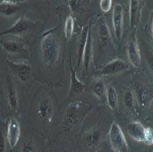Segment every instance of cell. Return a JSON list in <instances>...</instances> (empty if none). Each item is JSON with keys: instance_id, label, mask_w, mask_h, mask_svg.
I'll use <instances>...</instances> for the list:
<instances>
[{"instance_id": "obj_24", "label": "cell", "mask_w": 153, "mask_h": 152, "mask_svg": "<svg viewBox=\"0 0 153 152\" xmlns=\"http://www.w3.org/2000/svg\"><path fill=\"white\" fill-rule=\"evenodd\" d=\"M118 93L116 88L111 84L108 83L107 87V97H105V105L115 116L118 113Z\"/></svg>"}, {"instance_id": "obj_27", "label": "cell", "mask_w": 153, "mask_h": 152, "mask_svg": "<svg viewBox=\"0 0 153 152\" xmlns=\"http://www.w3.org/2000/svg\"><path fill=\"white\" fill-rule=\"evenodd\" d=\"M98 5H100V9L102 10V13H108V11L113 7V1L111 0H100L98 1Z\"/></svg>"}, {"instance_id": "obj_25", "label": "cell", "mask_w": 153, "mask_h": 152, "mask_svg": "<svg viewBox=\"0 0 153 152\" xmlns=\"http://www.w3.org/2000/svg\"><path fill=\"white\" fill-rule=\"evenodd\" d=\"M7 63H8V60H7L6 55H5L4 51L2 50V48L0 47V90L2 88V85H3L6 74L8 73Z\"/></svg>"}, {"instance_id": "obj_12", "label": "cell", "mask_w": 153, "mask_h": 152, "mask_svg": "<svg viewBox=\"0 0 153 152\" xmlns=\"http://www.w3.org/2000/svg\"><path fill=\"white\" fill-rule=\"evenodd\" d=\"M7 66H8V72L16 79V81L22 87L23 91L27 92L30 90L37 80L33 75V71L30 61H8Z\"/></svg>"}, {"instance_id": "obj_17", "label": "cell", "mask_w": 153, "mask_h": 152, "mask_svg": "<svg viewBox=\"0 0 153 152\" xmlns=\"http://www.w3.org/2000/svg\"><path fill=\"white\" fill-rule=\"evenodd\" d=\"M27 8L23 0H0V17L13 24L17 19L25 14Z\"/></svg>"}, {"instance_id": "obj_11", "label": "cell", "mask_w": 153, "mask_h": 152, "mask_svg": "<svg viewBox=\"0 0 153 152\" xmlns=\"http://www.w3.org/2000/svg\"><path fill=\"white\" fill-rule=\"evenodd\" d=\"M0 47L4 51L8 61H30V49L19 39L11 37V36L1 37L0 38Z\"/></svg>"}, {"instance_id": "obj_14", "label": "cell", "mask_w": 153, "mask_h": 152, "mask_svg": "<svg viewBox=\"0 0 153 152\" xmlns=\"http://www.w3.org/2000/svg\"><path fill=\"white\" fill-rule=\"evenodd\" d=\"M126 133L127 136L134 142L140 144V145L152 147L153 144V130L152 127L144 126L139 121H129L126 122Z\"/></svg>"}, {"instance_id": "obj_6", "label": "cell", "mask_w": 153, "mask_h": 152, "mask_svg": "<svg viewBox=\"0 0 153 152\" xmlns=\"http://www.w3.org/2000/svg\"><path fill=\"white\" fill-rule=\"evenodd\" d=\"M127 81L136 99L138 121L142 124L151 123L153 104L152 82L141 71L130 73L127 76Z\"/></svg>"}, {"instance_id": "obj_26", "label": "cell", "mask_w": 153, "mask_h": 152, "mask_svg": "<svg viewBox=\"0 0 153 152\" xmlns=\"http://www.w3.org/2000/svg\"><path fill=\"white\" fill-rule=\"evenodd\" d=\"M0 152H11V148L6 138L4 121H0Z\"/></svg>"}, {"instance_id": "obj_10", "label": "cell", "mask_w": 153, "mask_h": 152, "mask_svg": "<svg viewBox=\"0 0 153 152\" xmlns=\"http://www.w3.org/2000/svg\"><path fill=\"white\" fill-rule=\"evenodd\" d=\"M70 14L77 22L79 30L89 24L92 15L97 13V4L98 1L95 0H68L64 1Z\"/></svg>"}, {"instance_id": "obj_29", "label": "cell", "mask_w": 153, "mask_h": 152, "mask_svg": "<svg viewBox=\"0 0 153 152\" xmlns=\"http://www.w3.org/2000/svg\"><path fill=\"white\" fill-rule=\"evenodd\" d=\"M66 152H82L80 149L78 148V147H75V148H73V149H70V150H68V151H66Z\"/></svg>"}, {"instance_id": "obj_1", "label": "cell", "mask_w": 153, "mask_h": 152, "mask_svg": "<svg viewBox=\"0 0 153 152\" xmlns=\"http://www.w3.org/2000/svg\"><path fill=\"white\" fill-rule=\"evenodd\" d=\"M67 41L61 22L45 30L30 48V63L36 80L50 87L65 84Z\"/></svg>"}, {"instance_id": "obj_30", "label": "cell", "mask_w": 153, "mask_h": 152, "mask_svg": "<svg viewBox=\"0 0 153 152\" xmlns=\"http://www.w3.org/2000/svg\"><path fill=\"white\" fill-rule=\"evenodd\" d=\"M1 117H2L1 116V109H0V121H1Z\"/></svg>"}, {"instance_id": "obj_9", "label": "cell", "mask_w": 153, "mask_h": 152, "mask_svg": "<svg viewBox=\"0 0 153 152\" xmlns=\"http://www.w3.org/2000/svg\"><path fill=\"white\" fill-rule=\"evenodd\" d=\"M47 139L28 125L25 119L22 120V135L11 152H46Z\"/></svg>"}, {"instance_id": "obj_20", "label": "cell", "mask_w": 153, "mask_h": 152, "mask_svg": "<svg viewBox=\"0 0 153 152\" xmlns=\"http://www.w3.org/2000/svg\"><path fill=\"white\" fill-rule=\"evenodd\" d=\"M124 19H125V7L121 3L116 2L113 6L111 12V25H113L114 37H116L115 44L117 47H120L124 38Z\"/></svg>"}, {"instance_id": "obj_21", "label": "cell", "mask_w": 153, "mask_h": 152, "mask_svg": "<svg viewBox=\"0 0 153 152\" xmlns=\"http://www.w3.org/2000/svg\"><path fill=\"white\" fill-rule=\"evenodd\" d=\"M22 118L19 116H10L4 120L6 138L10 148H14L22 135Z\"/></svg>"}, {"instance_id": "obj_15", "label": "cell", "mask_w": 153, "mask_h": 152, "mask_svg": "<svg viewBox=\"0 0 153 152\" xmlns=\"http://www.w3.org/2000/svg\"><path fill=\"white\" fill-rule=\"evenodd\" d=\"M108 82L98 76H93L86 83L85 100L97 105H105Z\"/></svg>"}, {"instance_id": "obj_3", "label": "cell", "mask_w": 153, "mask_h": 152, "mask_svg": "<svg viewBox=\"0 0 153 152\" xmlns=\"http://www.w3.org/2000/svg\"><path fill=\"white\" fill-rule=\"evenodd\" d=\"M114 121L107 105H95L85 118L77 147L82 152H108V130Z\"/></svg>"}, {"instance_id": "obj_32", "label": "cell", "mask_w": 153, "mask_h": 152, "mask_svg": "<svg viewBox=\"0 0 153 152\" xmlns=\"http://www.w3.org/2000/svg\"><path fill=\"white\" fill-rule=\"evenodd\" d=\"M146 152H152V149H151V150H148V151H146Z\"/></svg>"}, {"instance_id": "obj_28", "label": "cell", "mask_w": 153, "mask_h": 152, "mask_svg": "<svg viewBox=\"0 0 153 152\" xmlns=\"http://www.w3.org/2000/svg\"><path fill=\"white\" fill-rule=\"evenodd\" d=\"M145 32H146L147 36L149 35V39L152 41V39H153V16H152V14L150 15V19H149V22H147V24H146Z\"/></svg>"}, {"instance_id": "obj_31", "label": "cell", "mask_w": 153, "mask_h": 152, "mask_svg": "<svg viewBox=\"0 0 153 152\" xmlns=\"http://www.w3.org/2000/svg\"><path fill=\"white\" fill-rule=\"evenodd\" d=\"M0 30H1V20H0Z\"/></svg>"}, {"instance_id": "obj_2", "label": "cell", "mask_w": 153, "mask_h": 152, "mask_svg": "<svg viewBox=\"0 0 153 152\" xmlns=\"http://www.w3.org/2000/svg\"><path fill=\"white\" fill-rule=\"evenodd\" d=\"M97 105L87 100L62 102L52 126L47 144L50 150L66 152L77 147L82 125Z\"/></svg>"}, {"instance_id": "obj_13", "label": "cell", "mask_w": 153, "mask_h": 152, "mask_svg": "<svg viewBox=\"0 0 153 152\" xmlns=\"http://www.w3.org/2000/svg\"><path fill=\"white\" fill-rule=\"evenodd\" d=\"M131 65L123 58H114L94 71L93 76H98L110 82L111 79L126 76L131 73Z\"/></svg>"}, {"instance_id": "obj_8", "label": "cell", "mask_w": 153, "mask_h": 152, "mask_svg": "<svg viewBox=\"0 0 153 152\" xmlns=\"http://www.w3.org/2000/svg\"><path fill=\"white\" fill-rule=\"evenodd\" d=\"M45 27L46 22L41 19L33 20L23 15L8 29L0 30V38L11 36L19 39L30 49L38 39L45 33Z\"/></svg>"}, {"instance_id": "obj_19", "label": "cell", "mask_w": 153, "mask_h": 152, "mask_svg": "<svg viewBox=\"0 0 153 152\" xmlns=\"http://www.w3.org/2000/svg\"><path fill=\"white\" fill-rule=\"evenodd\" d=\"M127 57L128 63L133 67L136 71H141L142 68V58L140 49L137 43V30H131L127 40Z\"/></svg>"}, {"instance_id": "obj_7", "label": "cell", "mask_w": 153, "mask_h": 152, "mask_svg": "<svg viewBox=\"0 0 153 152\" xmlns=\"http://www.w3.org/2000/svg\"><path fill=\"white\" fill-rule=\"evenodd\" d=\"M1 95V116L4 118L10 116H19L23 109L25 99V91L20 84L11 74L7 73L3 85L0 90Z\"/></svg>"}, {"instance_id": "obj_33", "label": "cell", "mask_w": 153, "mask_h": 152, "mask_svg": "<svg viewBox=\"0 0 153 152\" xmlns=\"http://www.w3.org/2000/svg\"><path fill=\"white\" fill-rule=\"evenodd\" d=\"M50 152H55V151H52V150H50Z\"/></svg>"}, {"instance_id": "obj_5", "label": "cell", "mask_w": 153, "mask_h": 152, "mask_svg": "<svg viewBox=\"0 0 153 152\" xmlns=\"http://www.w3.org/2000/svg\"><path fill=\"white\" fill-rule=\"evenodd\" d=\"M90 33L92 40L93 65L97 70L115 58L118 47L115 44L105 14L97 16V20L91 22Z\"/></svg>"}, {"instance_id": "obj_16", "label": "cell", "mask_w": 153, "mask_h": 152, "mask_svg": "<svg viewBox=\"0 0 153 152\" xmlns=\"http://www.w3.org/2000/svg\"><path fill=\"white\" fill-rule=\"evenodd\" d=\"M68 52V51H67ZM67 59L70 67V89L69 93L64 102H77V100H85L86 95V84L79 79L76 70L73 68L72 64V56L70 53H67Z\"/></svg>"}, {"instance_id": "obj_18", "label": "cell", "mask_w": 153, "mask_h": 152, "mask_svg": "<svg viewBox=\"0 0 153 152\" xmlns=\"http://www.w3.org/2000/svg\"><path fill=\"white\" fill-rule=\"evenodd\" d=\"M108 144L115 152H129V143L124 130L114 121L108 130Z\"/></svg>"}, {"instance_id": "obj_22", "label": "cell", "mask_w": 153, "mask_h": 152, "mask_svg": "<svg viewBox=\"0 0 153 152\" xmlns=\"http://www.w3.org/2000/svg\"><path fill=\"white\" fill-rule=\"evenodd\" d=\"M23 4L27 9L35 11L43 22H47L50 19L52 12H53V6L52 2L48 0H23Z\"/></svg>"}, {"instance_id": "obj_23", "label": "cell", "mask_w": 153, "mask_h": 152, "mask_svg": "<svg viewBox=\"0 0 153 152\" xmlns=\"http://www.w3.org/2000/svg\"><path fill=\"white\" fill-rule=\"evenodd\" d=\"M146 3L143 0H131L128 1L129 4V16H130V25L131 30H136L137 27L140 25L141 22L142 10L144 8V4Z\"/></svg>"}, {"instance_id": "obj_4", "label": "cell", "mask_w": 153, "mask_h": 152, "mask_svg": "<svg viewBox=\"0 0 153 152\" xmlns=\"http://www.w3.org/2000/svg\"><path fill=\"white\" fill-rule=\"evenodd\" d=\"M58 97L52 87L42 84L36 90L25 121L44 138H48L59 109Z\"/></svg>"}]
</instances>
